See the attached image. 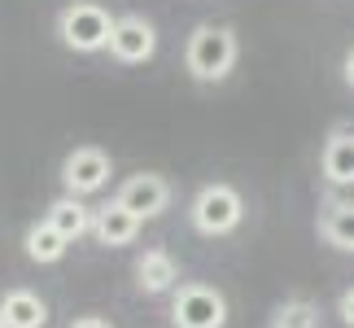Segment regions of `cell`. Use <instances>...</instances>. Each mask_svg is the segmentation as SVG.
<instances>
[{
    "instance_id": "cell-9",
    "label": "cell",
    "mask_w": 354,
    "mask_h": 328,
    "mask_svg": "<svg viewBox=\"0 0 354 328\" xmlns=\"http://www.w3.org/2000/svg\"><path fill=\"white\" fill-rule=\"evenodd\" d=\"M0 316H5L9 328H44L48 307H44V298L31 293V289H9L0 298Z\"/></svg>"
},
{
    "instance_id": "cell-3",
    "label": "cell",
    "mask_w": 354,
    "mask_h": 328,
    "mask_svg": "<svg viewBox=\"0 0 354 328\" xmlns=\"http://www.w3.org/2000/svg\"><path fill=\"white\" fill-rule=\"evenodd\" d=\"M188 215H193L197 232H206V237H227V232L241 224L245 206H241V193L232 184H206L193 197V210H188Z\"/></svg>"
},
{
    "instance_id": "cell-1",
    "label": "cell",
    "mask_w": 354,
    "mask_h": 328,
    "mask_svg": "<svg viewBox=\"0 0 354 328\" xmlns=\"http://www.w3.org/2000/svg\"><path fill=\"white\" fill-rule=\"evenodd\" d=\"M114 22L118 18H110V9H101L97 0H75V5L62 9L57 35H62V44L75 48V53H101V48H110Z\"/></svg>"
},
{
    "instance_id": "cell-4",
    "label": "cell",
    "mask_w": 354,
    "mask_h": 328,
    "mask_svg": "<svg viewBox=\"0 0 354 328\" xmlns=\"http://www.w3.org/2000/svg\"><path fill=\"white\" fill-rule=\"evenodd\" d=\"M175 328H223L227 324V298L210 284H184L171 302Z\"/></svg>"
},
{
    "instance_id": "cell-13",
    "label": "cell",
    "mask_w": 354,
    "mask_h": 328,
    "mask_svg": "<svg viewBox=\"0 0 354 328\" xmlns=\"http://www.w3.org/2000/svg\"><path fill=\"white\" fill-rule=\"evenodd\" d=\"M26 258H31V263H57V258L66 254V245H71V241H66L62 237V232L57 228H53L48 224V219H44V224H35V228H26Z\"/></svg>"
},
{
    "instance_id": "cell-11",
    "label": "cell",
    "mask_w": 354,
    "mask_h": 328,
    "mask_svg": "<svg viewBox=\"0 0 354 328\" xmlns=\"http://www.w3.org/2000/svg\"><path fill=\"white\" fill-rule=\"evenodd\" d=\"M44 219H48V224L62 232L66 241H79L84 232H92V210H88V206H84V201H79L75 193L57 197V201L48 206V215H44Z\"/></svg>"
},
{
    "instance_id": "cell-6",
    "label": "cell",
    "mask_w": 354,
    "mask_h": 328,
    "mask_svg": "<svg viewBox=\"0 0 354 328\" xmlns=\"http://www.w3.org/2000/svg\"><path fill=\"white\" fill-rule=\"evenodd\" d=\"M118 206H127L136 219H153V215H162L167 210V201H171V184L162 180V175H153V171H140V175H131L127 184L118 188Z\"/></svg>"
},
{
    "instance_id": "cell-19",
    "label": "cell",
    "mask_w": 354,
    "mask_h": 328,
    "mask_svg": "<svg viewBox=\"0 0 354 328\" xmlns=\"http://www.w3.org/2000/svg\"><path fill=\"white\" fill-rule=\"evenodd\" d=\"M0 328H9V324H5V316H0Z\"/></svg>"
},
{
    "instance_id": "cell-8",
    "label": "cell",
    "mask_w": 354,
    "mask_h": 328,
    "mask_svg": "<svg viewBox=\"0 0 354 328\" xmlns=\"http://www.w3.org/2000/svg\"><path fill=\"white\" fill-rule=\"evenodd\" d=\"M145 219H136L127 206H118V201H110L105 210L92 215V237H97L101 245H110V250H118V245H131L136 232H140Z\"/></svg>"
},
{
    "instance_id": "cell-14",
    "label": "cell",
    "mask_w": 354,
    "mask_h": 328,
    "mask_svg": "<svg viewBox=\"0 0 354 328\" xmlns=\"http://www.w3.org/2000/svg\"><path fill=\"white\" fill-rule=\"evenodd\" d=\"M319 237L337 245V250H354V201H342V206H328L319 219Z\"/></svg>"
},
{
    "instance_id": "cell-12",
    "label": "cell",
    "mask_w": 354,
    "mask_h": 328,
    "mask_svg": "<svg viewBox=\"0 0 354 328\" xmlns=\"http://www.w3.org/2000/svg\"><path fill=\"white\" fill-rule=\"evenodd\" d=\"M324 175L328 184H354V131H337L324 145Z\"/></svg>"
},
{
    "instance_id": "cell-10",
    "label": "cell",
    "mask_w": 354,
    "mask_h": 328,
    "mask_svg": "<svg viewBox=\"0 0 354 328\" xmlns=\"http://www.w3.org/2000/svg\"><path fill=\"white\" fill-rule=\"evenodd\" d=\"M175 280H180V267L167 250H145V258L136 263V284L145 293H167L175 289Z\"/></svg>"
},
{
    "instance_id": "cell-5",
    "label": "cell",
    "mask_w": 354,
    "mask_h": 328,
    "mask_svg": "<svg viewBox=\"0 0 354 328\" xmlns=\"http://www.w3.org/2000/svg\"><path fill=\"white\" fill-rule=\"evenodd\" d=\"M105 180H110V158L101 154V149H75L71 158L62 162V184H66V193H75V197H88V193H101Z\"/></svg>"
},
{
    "instance_id": "cell-2",
    "label": "cell",
    "mask_w": 354,
    "mask_h": 328,
    "mask_svg": "<svg viewBox=\"0 0 354 328\" xmlns=\"http://www.w3.org/2000/svg\"><path fill=\"white\" fill-rule=\"evenodd\" d=\"M184 62H188V71H193V79L214 84V79H223L236 66V35L227 31V26H197V31L188 35Z\"/></svg>"
},
{
    "instance_id": "cell-16",
    "label": "cell",
    "mask_w": 354,
    "mask_h": 328,
    "mask_svg": "<svg viewBox=\"0 0 354 328\" xmlns=\"http://www.w3.org/2000/svg\"><path fill=\"white\" fill-rule=\"evenodd\" d=\"M342 320L354 328V289H346V293H342Z\"/></svg>"
},
{
    "instance_id": "cell-17",
    "label": "cell",
    "mask_w": 354,
    "mask_h": 328,
    "mask_svg": "<svg viewBox=\"0 0 354 328\" xmlns=\"http://www.w3.org/2000/svg\"><path fill=\"white\" fill-rule=\"evenodd\" d=\"M71 328H114L110 320H101V316H84V320H75Z\"/></svg>"
},
{
    "instance_id": "cell-18",
    "label": "cell",
    "mask_w": 354,
    "mask_h": 328,
    "mask_svg": "<svg viewBox=\"0 0 354 328\" xmlns=\"http://www.w3.org/2000/svg\"><path fill=\"white\" fill-rule=\"evenodd\" d=\"M346 84H350V88H354V48H350V53H346Z\"/></svg>"
},
{
    "instance_id": "cell-7",
    "label": "cell",
    "mask_w": 354,
    "mask_h": 328,
    "mask_svg": "<svg viewBox=\"0 0 354 328\" xmlns=\"http://www.w3.org/2000/svg\"><path fill=\"white\" fill-rule=\"evenodd\" d=\"M110 53L118 62H127V66H136V62H149L158 53V31H153V22H145V18H118L114 22V35H110Z\"/></svg>"
},
{
    "instance_id": "cell-15",
    "label": "cell",
    "mask_w": 354,
    "mask_h": 328,
    "mask_svg": "<svg viewBox=\"0 0 354 328\" xmlns=\"http://www.w3.org/2000/svg\"><path fill=\"white\" fill-rule=\"evenodd\" d=\"M315 324H319V307L306 302V298H293L271 316V328H315Z\"/></svg>"
}]
</instances>
